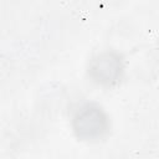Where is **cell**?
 Instances as JSON below:
<instances>
[{"mask_svg": "<svg viewBox=\"0 0 159 159\" xmlns=\"http://www.w3.org/2000/svg\"><path fill=\"white\" fill-rule=\"evenodd\" d=\"M109 123L104 112L94 104L81 107L73 117V129L82 140H96L108 130Z\"/></svg>", "mask_w": 159, "mask_h": 159, "instance_id": "1", "label": "cell"}, {"mask_svg": "<svg viewBox=\"0 0 159 159\" xmlns=\"http://www.w3.org/2000/svg\"><path fill=\"white\" fill-rule=\"evenodd\" d=\"M122 72V61L113 52H104L92 60L89 65L91 77L101 84H113L118 81Z\"/></svg>", "mask_w": 159, "mask_h": 159, "instance_id": "2", "label": "cell"}]
</instances>
